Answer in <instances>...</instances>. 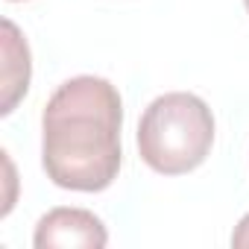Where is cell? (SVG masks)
Segmentation results:
<instances>
[{
  "label": "cell",
  "instance_id": "obj_4",
  "mask_svg": "<svg viewBox=\"0 0 249 249\" xmlns=\"http://www.w3.org/2000/svg\"><path fill=\"white\" fill-rule=\"evenodd\" d=\"M30 47L21 36V30L6 18L3 21V79H0V88H3V103H0V111L9 114L18 100L27 94L30 88Z\"/></svg>",
  "mask_w": 249,
  "mask_h": 249
},
{
  "label": "cell",
  "instance_id": "obj_6",
  "mask_svg": "<svg viewBox=\"0 0 249 249\" xmlns=\"http://www.w3.org/2000/svg\"><path fill=\"white\" fill-rule=\"evenodd\" d=\"M243 6H246V12H249V0H243Z\"/></svg>",
  "mask_w": 249,
  "mask_h": 249
},
{
  "label": "cell",
  "instance_id": "obj_5",
  "mask_svg": "<svg viewBox=\"0 0 249 249\" xmlns=\"http://www.w3.org/2000/svg\"><path fill=\"white\" fill-rule=\"evenodd\" d=\"M231 246H237V249H249V214H243L240 223L234 226V231H231Z\"/></svg>",
  "mask_w": 249,
  "mask_h": 249
},
{
  "label": "cell",
  "instance_id": "obj_1",
  "mask_svg": "<svg viewBox=\"0 0 249 249\" xmlns=\"http://www.w3.org/2000/svg\"><path fill=\"white\" fill-rule=\"evenodd\" d=\"M123 103L103 76L62 82L41 114V164L65 191L97 194L120 173Z\"/></svg>",
  "mask_w": 249,
  "mask_h": 249
},
{
  "label": "cell",
  "instance_id": "obj_3",
  "mask_svg": "<svg viewBox=\"0 0 249 249\" xmlns=\"http://www.w3.org/2000/svg\"><path fill=\"white\" fill-rule=\"evenodd\" d=\"M33 243L36 249H100L108 243V231L103 220L85 208H53L38 220Z\"/></svg>",
  "mask_w": 249,
  "mask_h": 249
},
{
  "label": "cell",
  "instance_id": "obj_2",
  "mask_svg": "<svg viewBox=\"0 0 249 249\" xmlns=\"http://www.w3.org/2000/svg\"><path fill=\"white\" fill-rule=\"evenodd\" d=\"M214 144V114L208 103L188 91L156 97L138 123V153L161 176L196 170Z\"/></svg>",
  "mask_w": 249,
  "mask_h": 249
}]
</instances>
